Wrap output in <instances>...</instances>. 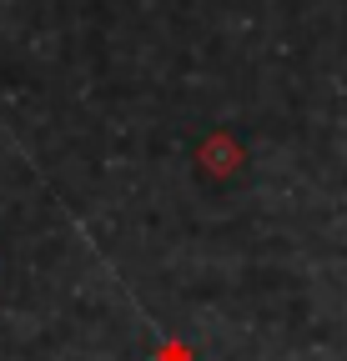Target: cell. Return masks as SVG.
<instances>
[{"label": "cell", "instance_id": "cell-1", "mask_svg": "<svg viewBox=\"0 0 347 361\" xmlns=\"http://www.w3.org/2000/svg\"><path fill=\"white\" fill-rule=\"evenodd\" d=\"M237 161H242V151L232 146V135H216V141H206V146H201V166H206V171H216V176L237 171Z\"/></svg>", "mask_w": 347, "mask_h": 361}, {"label": "cell", "instance_id": "cell-2", "mask_svg": "<svg viewBox=\"0 0 347 361\" xmlns=\"http://www.w3.org/2000/svg\"><path fill=\"white\" fill-rule=\"evenodd\" d=\"M187 356H192L187 346H161V356H156V361H187Z\"/></svg>", "mask_w": 347, "mask_h": 361}]
</instances>
